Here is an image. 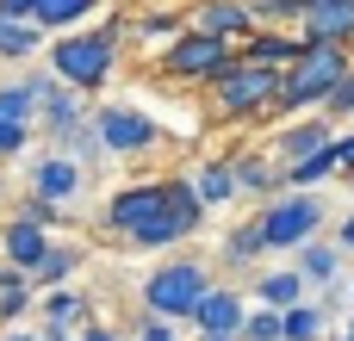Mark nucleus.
<instances>
[{
    "label": "nucleus",
    "instance_id": "obj_36",
    "mask_svg": "<svg viewBox=\"0 0 354 341\" xmlns=\"http://www.w3.org/2000/svg\"><path fill=\"white\" fill-rule=\"evenodd\" d=\"M336 155H342V174H354V124L336 130ZM342 174H336V180H342Z\"/></svg>",
    "mask_w": 354,
    "mask_h": 341
},
{
    "label": "nucleus",
    "instance_id": "obj_25",
    "mask_svg": "<svg viewBox=\"0 0 354 341\" xmlns=\"http://www.w3.org/2000/svg\"><path fill=\"white\" fill-rule=\"evenodd\" d=\"M31 311H37V286H31V273H19V267L0 261V329H19Z\"/></svg>",
    "mask_w": 354,
    "mask_h": 341
},
{
    "label": "nucleus",
    "instance_id": "obj_18",
    "mask_svg": "<svg viewBox=\"0 0 354 341\" xmlns=\"http://www.w3.org/2000/svg\"><path fill=\"white\" fill-rule=\"evenodd\" d=\"M243 292H249V304H268V311H292V304H305V298H311V286L299 280V267H292V261H286V267H268V261H261V267L249 273V286H243Z\"/></svg>",
    "mask_w": 354,
    "mask_h": 341
},
{
    "label": "nucleus",
    "instance_id": "obj_5",
    "mask_svg": "<svg viewBox=\"0 0 354 341\" xmlns=\"http://www.w3.org/2000/svg\"><path fill=\"white\" fill-rule=\"evenodd\" d=\"M87 124H93V137H100V149L112 162H143V155L168 149V130L137 99H93L87 106Z\"/></svg>",
    "mask_w": 354,
    "mask_h": 341
},
{
    "label": "nucleus",
    "instance_id": "obj_19",
    "mask_svg": "<svg viewBox=\"0 0 354 341\" xmlns=\"http://www.w3.org/2000/svg\"><path fill=\"white\" fill-rule=\"evenodd\" d=\"M50 236H56V230L31 224V217H19V211H6V217H0V261H6V267H19V273H31V267L44 261Z\"/></svg>",
    "mask_w": 354,
    "mask_h": 341
},
{
    "label": "nucleus",
    "instance_id": "obj_21",
    "mask_svg": "<svg viewBox=\"0 0 354 341\" xmlns=\"http://www.w3.org/2000/svg\"><path fill=\"white\" fill-rule=\"evenodd\" d=\"M212 261H218V280H224V273H243V280H249V273L268 261V242H261V224H255V211H249L243 224H230V236L218 242V255H212Z\"/></svg>",
    "mask_w": 354,
    "mask_h": 341
},
{
    "label": "nucleus",
    "instance_id": "obj_28",
    "mask_svg": "<svg viewBox=\"0 0 354 341\" xmlns=\"http://www.w3.org/2000/svg\"><path fill=\"white\" fill-rule=\"evenodd\" d=\"M106 0H37V25H44V37H56V31H81L93 12H100Z\"/></svg>",
    "mask_w": 354,
    "mask_h": 341
},
{
    "label": "nucleus",
    "instance_id": "obj_27",
    "mask_svg": "<svg viewBox=\"0 0 354 341\" xmlns=\"http://www.w3.org/2000/svg\"><path fill=\"white\" fill-rule=\"evenodd\" d=\"M44 25L37 19H0V62H12V68H25L31 56H44Z\"/></svg>",
    "mask_w": 354,
    "mask_h": 341
},
{
    "label": "nucleus",
    "instance_id": "obj_13",
    "mask_svg": "<svg viewBox=\"0 0 354 341\" xmlns=\"http://www.w3.org/2000/svg\"><path fill=\"white\" fill-rule=\"evenodd\" d=\"M243 317H249V292H243V286H230V280H212V286H205V298L193 304L187 329H193V335H236V329H243Z\"/></svg>",
    "mask_w": 354,
    "mask_h": 341
},
{
    "label": "nucleus",
    "instance_id": "obj_14",
    "mask_svg": "<svg viewBox=\"0 0 354 341\" xmlns=\"http://www.w3.org/2000/svg\"><path fill=\"white\" fill-rule=\"evenodd\" d=\"M187 25L218 43H243L255 31V6L249 0H187Z\"/></svg>",
    "mask_w": 354,
    "mask_h": 341
},
{
    "label": "nucleus",
    "instance_id": "obj_6",
    "mask_svg": "<svg viewBox=\"0 0 354 341\" xmlns=\"http://www.w3.org/2000/svg\"><path fill=\"white\" fill-rule=\"evenodd\" d=\"M280 68H261V62H230L205 93H212V112L230 118V124H255V118H274V99H280Z\"/></svg>",
    "mask_w": 354,
    "mask_h": 341
},
{
    "label": "nucleus",
    "instance_id": "obj_24",
    "mask_svg": "<svg viewBox=\"0 0 354 341\" xmlns=\"http://www.w3.org/2000/svg\"><path fill=\"white\" fill-rule=\"evenodd\" d=\"M187 186H193V199H199L205 211H224V205L236 199V174H230V155L193 162V168H187Z\"/></svg>",
    "mask_w": 354,
    "mask_h": 341
},
{
    "label": "nucleus",
    "instance_id": "obj_9",
    "mask_svg": "<svg viewBox=\"0 0 354 341\" xmlns=\"http://www.w3.org/2000/svg\"><path fill=\"white\" fill-rule=\"evenodd\" d=\"M25 193H37V199H50V205H62V211L75 217V211L87 205V193H93V168L75 162V155L44 149V155L25 162Z\"/></svg>",
    "mask_w": 354,
    "mask_h": 341
},
{
    "label": "nucleus",
    "instance_id": "obj_1",
    "mask_svg": "<svg viewBox=\"0 0 354 341\" xmlns=\"http://www.w3.org/2000/svg\"><path fill=\"white\" fill-rule=\"evenodd\" d=\"M118 56H124V19H106V25H87V31H56L44 43V68L87 99L106 93V81L118 75Z\"/></svg>",
    "mask_w": 354,
    "mask_h": 341
},
{
    "label": "nucleus",
    "instance_id": "obj_37",
    "mask_svg": "<svg viewBox=\"0 0 354 341\" xmlns=\"http://www.w3.org/2000/svg\"><path fill=\"white\" fill-rule=\"evenodd\" d=\"M81 341H131V335H124L118 323H87V329H81Z\"/></svg>",
    "mask_w": 354,
    "mask_h": 341
},
{
    "label": "nucleus",
    "instance_id": "obj_11",
    "mask_svg": "<svg viewBox=\"0 0 354 341\" xmlns=\"http://www.w3.org/2000/svg\"><path fill=\"white\" fill-rule=\"evenodd\" d=\"M118 19H124V50H168L187 31V6H156V0H137Z\"/></svg>",
    "mask_w": 354,
    "mask_h": 341
},
{
    "label": "nucleus",
    "instance_id": "obj_43",
    "mask_svg": "<svg viewBox=\"0 0 354 341\" xmlns=\"http://www.w3.org/2000/svg\"><path fill=\"white\" fill-rule=\"evenodd\" d=\"M348 298H354V273H348Z\"/></svg>",
    "mask_w": 354,
    "mask_h": 341
},
{
    "label": "nucleus",
    "instance_id": "obj_23",
    "mask_svg": "<svg viewBox=\"0 0 354 341\" xmlns=\"http://www.w3.org/2000/svg\"><path fill=\"white\" fill-rule=\"evenodd\" d=\"M81 267H87V242H81V236H50L44 261L31 267V286H37V292H56V286H68Z\"/></svg>",
    "mask_w": 354,
    "mask_h": 341
},
{
    "label": "nucleus",
    "instance_id": "obj_33",
    "mask_svg": "<svg viewBox=\"0 0 354 341\" xmlns=\"http://www.w3.org/2000/svg\"><path fill=\"white\" fill-rule=\"evenodd\" d=\"M324 118H330V124H354V68L336 81V93L324 99Z\"/></svg>",
    "mask_w": 354,
    "mask_h": 341
},
{
    "label": "nucleus",
    "instance_id": "obj_35",
    "mask_svg": "<svg viewBox=\"0 0 354 341\" xmlns=\"http://www.w3.org/2000/svg\"><path fill=\"white\" fill-rule=\"evenodd\" d=\"M336 249H342V255H354V205L336 217Z\"/></svg>",
    "mask_w": 354,
    "mask_h": 341
},
{
    "label": "nucleus",
    "instance_id": "obj_34",
    "mask_svg": "<svg viewBox=\"0 0 354 341\" xmlns=\"http://www.w3.org/2000/svg\"><path fill=\"white\" fill-rule=\"evenodd\" d=\"M131 341H180V323H162V317H137Z\"/></svg>",
    "mask_w": 354,
    "mask_h": 341
},
{
    "label": "nucleus",
    "instance_id": "obj_12",
    "mask_svg": "<svg viewBox=\"0 0 354 341\" xmlns=\"http://www.w3.org/2000/svg\"><path fill=\"white\" fill-rule=\"evenodd\" d=\"M162 199H168V174H162V180H137V186H118V193L100 205V217H93V224L118 242V236H124V230H137L149 211H162Z\"/></svg>",
    "mask_w": 354,
    "mask_h": 341
},
{
    "label": "nucleus",
    "instance_id": "obj_16",
    "mask_svg": "<svg viewBox=\"0 0 354 341\" xmlns=\"http://www.w3.org/2000/svg\"><path fill=\"white\" fill-rule=\"evenodd\" d=\"M305 43H354V0H299V25Z\"/></svg>",
    "mask_w": 354,
    "mask_h": 341
},
{
    "label": "nucleus",
    "instance_id": "obj_8",
    "mask_svg": "<svg viewBox=\"0 0 354 341\" xmlns=\"http://www.w3.org/2000/svg\"><path fill=\"white\" fill-rule=\"evenodd\" d=\"M230 62H236V43H218V37L193 31V25H187L168 50H156V75L174 81V87H212Z\"/></svg>",
    "mask_w": 354,
    "mask_h": 341
},
{
    "label": "nucleus",
    "instance_id": "obj_32",
    "mask_svg": "<svg viewBox=\"0 0 354 341\" xmlns=\"http://www.w3.org/2000/svg\"><path fill=\"white\" fill-rule=\"evenodd\" d=\"M31 143H37V124H6V118H0V168H6V162H25Z\"/></svg>",
    "mask_w": 354,
    "mask_h": 341
},
{
    "label": "nucleus",
    "instance_id": "obj_40",
    "mask_svg": "<svg viewBox=\"0 0 354 341\" xmlns=\"http://www.w3.org/2000/svg\"><path fill=\"white\" fill-rule=\"evenodd\" d=\"M330 341H354V335H348V329H330Z\"/></svg>",
    "mask_w": 354,
    "mask_h": 341
},
{
    "label": "nucleus",
    "instance_id": "obj_20",
    "mask_svg": "<svg viewBox=\"0 0 354 341\" xmlns=\"http://www.w3.org/2000/svg\"><path fill=\"white\" fill-rule=\"evenodd\" d=\"M236 56H243V62H261V68H280V75H286V68L305 56V37H299V31H280V25H255V31L236 43Z\"/></svg>",
    "mask_w": 354,
    "mask_h": 341
},
{
    "label": "nucleus",
    "instance_id": "obj_42",
    "mask_svg": "<svg viewBox=\"0 0 354 341\" xmlns=\"http://www.w3.org/2000/svg\"><path fill=\"white\" fill-rule=\"evenodd\" d=\"M342 329H348V335H354V311H348V323H342Z\"/></svg>",
    "mask_w": 354,
    "mask_h": 341
},
{
    "label": "nucleus",
    "instance_id": "obj_15",
    "mask_svg": "<svg viewBox=\"0 0 354 341\" xmlns=\"http://www.w3.org/2000/svg\"><path fill=\"white\" fill-rule=\"evenodd\" d=\"M324 143H336V124H330L324 112H299L292 124H280V130L268 137V155L286 168V162H305V155H317Z\"/></svg>",
    "mask_w": 354,
    "mask_h": 341
},
{
    "label": "nucleus",
    "instance_id": "obj_29",
    "mask_svg": "<svg viewBox=\"0 0 354 341\" xmlns=\"http://www.w3.org/2000/svg\"><path fill=\"white\" fill-rule=\"evenodd\" d=\"M280 329H286V341H330V323H324L317 298H305V304L280 311Z\"/></svg>",
    "mask_w": 354,
    "mask_h": 341
},
{
    "label": "nucleus",
    "instance_id": "obj_38",
    "mask_svg": "<svg viewBox=\"0 0 354 341\" xmlns=\"http://www.w3.org/2000/svg\"><path fill=\"white\" fill-rule=\"evenodd\" d=\"M0 341H44V335H37V329H25V323H19V329H0Z\"/></svg>",
    "mask_w": 354,
    "mask_h": 341
},
{
    "label": "nucleus",
    "instance_id": "obj_7",
    "mask_svg": "<svg viewBox=\"0 0 354 341\" xmlns=\"http://www.w3.org/2000/svg\"><path fill=\"white\" fill-rule=\"evenodd\" d=\"M255 224H261V242H268V261H274V255H292L311 236H324L330 199H317V193H274L268 205H255Z\"/></svg>",
    "mask_w": 354,
    "mask_h": 341
},
{
    "label": "nucleus",
    "instance_id": "obj_26",
    "mask_svg": "<svg viewBox=\"0 0 354 341\" xmlns=\"http://www.w3.org/2000/svg\"><path fill=\"white\" fill-rule=\"evenodd\" d=\"M280 174H286V193H317L324 180H336V174H342V155H336V143H324L317 155H305V162H286Z\"/></svg>",
    "mask_w": 354,
    "mask_h": 341
},
{
    "label": "nucleus",
    "instance_id": "obj_10",
    "mask_svg": "<svg viewBox=\"0 0 354 341\" xmlns=\"http://www.w3.org/2000/svg\"><path fill=\"white\" fill-rule=\"evenodd\" d=\"M37 335L44 341H81L87 323H100L93 317V298L81 292V286H56V292H37Z\"/></svg>",
    "mask_w": 354,
    "mask_h": 341
},
{
    "label": "nucleus",
    "instance_id": "obj_30",
    "mask_svg": "<svg viewBox=\"0 0 354 341\" xmlns=\"http://www.w3.org/2000/svg\"><path fill=\"white\" fill-rule=\"evenodd\" d=\"M0 118L6 124H37V93L25 87V75L0 81Z\"/></svg>",
    "mask_w": 354,
    "mask_h": 341
},
{
    "label": "nucleus",
    "instance_id": "obj_31",
    "mask_svg": "<svg viewBox=\"0 0 354 341\" xmlns=\"http://www.w3.org/2000/svg\"><path fill=\"white\" fill-rule=\"evenodd\" d=\"M236 341H286V329H280V311H268V304H249V317H243Z\"/></svg>",
    "mask_w": 354,
    "mask_h": 341
},
{
    "label": "nucleus",
    "instance_id": "obj_2",
    "mask_svg": "<svg viewBox=\"0 0 354 341\" xmlns=\"http://www.w3.org/2000/svg\"><path fill=\"white\" fill-rule=\"evenodd\" d=\"M212 280H218V261H212L205 249L156 255V261H149V273L137 280V311H143V317H162V323H187Z\"/></svg>",
    "mask_w": 354,
    "mask_h": 341
},
{
    "label": "nucleus",
    "instance_id": "obj_22",
    "mask_svg": "<svg viewBox=\"0 0 354 341\" xmlns=\"http://www.w3.org/2000/svg\"><path fill=\"white\" fill-rule=\"evenodd\" d=\"M286 261L299 267V280H305L311 292H324V286L348 280V255L336 249V236H311V242H305V249H292Z\"/></svg>",
    "mask_w": 354,
    "mask_h": 341
},
{
    "label": "nucleus",
    "instance_id": "obj_41",
    "mask_svg": "<svg viewBox=\"0 0 354 341\" xmlns=\"http://www.w3.org/2000/svg\"><path fill=\"white\" fill-rule=\"evenodd\" d=\"M193 341H236V335H193Z\"/></svg>",
    "mask_w": 354,
    "mask_h": 341
},
{
    "label": "nucleus",
    "instance_id": "obj_4",
    "mask_svg": "<svg viewBox=\"0 0 354 341\" xmlns=\"http://www.w3.org/2000/svg\"><path fill=\"white\" fill-rule=\"evenodd\" d=\"M354 68V43H305V56L286 68L274 118H299V112H324V99L336 93V81Z\"/></svg>",
    "mask_w": 354,
    "mask_h": 341
},
{
    "label": "nucleus",
    "instance_id": "obj_17",
    "mask_svg": "<svg viewBox=\"0 0 354 341\" xmlns=\"http://www.w3.org/2000/svg\"><path fill=\"white\" fill-rule=\"evenodd\" d=\"M230 174H236V199H274V193H286V174H280V162L268 155V149H230Z\"/></svg>",
    "mask_w": 354,
    "mask_h": 341
},
{
    "label": "nucleus",
    "instance_id": "obj_3",
    "mask_svg": "<svg viewBox=\"0 0 354 341\" xmlns=\"http://www.w3.org/2000/svg\"><path fill=\"white\" fill-rule=\"evenodd\" d=\"M205 230V205L193 199V186H187V174H168V199H162V211H149L137 230H124L118 236V255H174V249H187L193 236Z\"/></svg>",
    "mask_w": 354,
    "mask_h": 341
},
{
    "label": "nucleus",
    "instance_id": "obj_39",
    "mask_svg": "<svg viewBox=\"0 0 354 341\" xmlns=\"http://www.w3.org/2000/svg\"><path fill=\"white\" fill-rule=\"evenodd\" d=\"M6 205H12V186H6V174H0V217H6Z\"/></svg>",
    "mask_w": 354,
    "mask_h": 341
}]
</instances>
